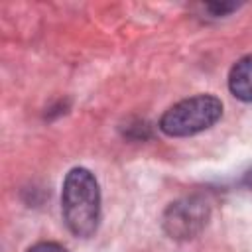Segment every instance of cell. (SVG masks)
I'll return each mask as SVG.
<instances>
[{
	"label": "cell",
	"mask_w": 252,
	"mask_h": 252,
	"mask_svg": "<svg viewBox=\"0 0 252 252\" xmlns=\"http://www.w3.org/2000/svg\"><path fill=\"white\" fill-rule=\"evenodd\" d=\"M61 209L67 228L89 238L96 232L100 219V191L94 175L85 167H75L67 173L61 193Z\"/></svg>",
	"instance_id": "obj_1"
},
{
	"label": "cell",
	"mask_w": 252,
	"mask_h": 252,
	"mask_svg": "<svg viewBox=\"0 0 252 252\" xmlns=\"http://www.w3.org/2000/svg\"><path fill=\"white\" fill-rule=\"evenodd\" d=\"M222 116V102L211 94H197L167 108L159 120L163 134L173 138L193 136L211 128Z\"/></svg>",
	"instance_id": "obj_2"
},
{
	"label": "cell",
	"mask_w": 252,
	"mask_h": 252,
	"mask_svg": "<svg viewBox=\"0 0 252 252\" xmlns=\"http://www.w3.org/2000/svg\"><path fill=\"white\" fill-rule=\"evenodd\" d=\"M209 220V205L201 197H185L171 203L161 219L163 230L175 240L197 236Z\"/></svg>",
	"instance_id": "obj_3"
},
{
	"label": "cell",
	"mask_w": 252,
	"mask_h": 252,
	"mask_svg": "<svg viewBox=\"0 0 252 252\" xmlns=\"http://www.w3.org/2000/svg\"><path fill=\"white\" fill-rule=\"evenodd\" d=\"M230 93L244 102H252V55L238 59L228 75Z\"/></svg>",
	"instance_id": "obj_4"
},
{
	"label": "cell",
	"mask_w": 252,
	"mask_h": 252,
	"mask_svg": "<svg viewBox=\"0 0 252 252\" xmlns=\"http://www.w3.org/2000/svg\"><path fill=\"white\" fill-rule=\"evenodd\" d=\"M28 252H67V250L57 242H39V244L32 246Z\"/></svg>",
	"instance_id": "obj_5"
},
{
	"label": "cell",
	"mask_w": 252,
	"mask_h": 252,
	"mask_svg": "<svg viewBox=\"0 0 252 252\" xmlns=\"http://www.w3.org/2000/svg\"><path fill=\"white\" fill-rule=\"evenodd\" d=\"M207 8H209L213 14H217V16L220 14V16H222V14H228V12L236 10V4H211V6H207Z\"/></svg>",
	"instance_id": "obj_6"
},
{
	"label": "cell",
	"mask_w": 252,
	"mask_h": 252,
	"mask_svg": "<svg viewBox=\"0 0 252 252\" xmlns=\"http://www.w3.org/2000/svg\"><path fill=\"white\" fill-rule=\"evenodd\" d=\"M242 183H244V185H246L248 189H252V169H250V171H248V173L244 175V179H242Z\"/></svg>",
	"instance_id": "obj_7"
}]
</instances>
